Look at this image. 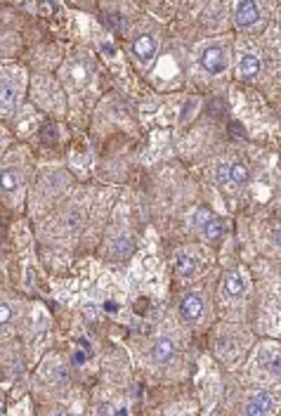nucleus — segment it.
I'll return each mask as SVG.
<instances>
[{"instance_id":"f257e3e1","label":"nucleus","mask_w":281,"mask_h":416,"mask_svg":"<svg viewBox=\"0 0 281 416\" xmlns=\"http://www.w3.org/2000/svg\"><path fill=\"white\" fill-rule=\"evenodd\" d=\"M29 178H31V158L26 154V147H10L0 161V201L7 208H24Z\"/></svg>"},{"instance_id":"f03ea898","label":"nucleus","mask_w":281,"mask_h":416,"mask_svg":"<svg viewBox=\"0 0 281 416\" xmlns=\"http://www.w3.org/2000/svg\"><path fill=\"white\" fill-rule=\"evenodd\" d=\"M29 90V71L14 59H0V123L19 113Z\"/></svg>"},{"instance_id":"7ed1b4c3","label":"nucleus","mask_w":281,"mask_h":416,"mask_svg":"<svg viewBox=\"0 0 281 416\" xmlns=\"http://www.w3.org/2000/svg\"><path fill=\"white\" fill-rule=\"evenodd\" d=\"M24 300L10 289L0 286V343L10 340L24 324Z\"/></svg>"},{"instance_id":"20e7f679","label":"nucleus","mask_w":281,"mask_h":416,"mask_svg":"<svg viewBox=\"0 0 281 416\" xmlns=\"http://www.w3.org/2000/svg\"><path fill=\"white\" fill-rule=\"evenodd\" d=\"M206 315V298L199 291H187L180 298V317L187 324H199Z\"/></svg>"},{"instance_id":"39448f33","label":"nucleus","mask_w":281,"mask_h":416,"mask_svg":"<svg viewBox=\"0 0 281 416\" xmlns=\"http://www.w3.org/2000/svg\"><path fill=\"white\" fill-rule=\"evenodd\" d=\"M199 64L203 66V71L220 76V73H225L227 64H230V57H227V50L223 45H206L199 55Z\"/></svg>"},{"instance_id":"423d86ee","label":"nucleus","mask_w":281,"mask_h":416,"mask_svg":"<svg viewBox=\"0 0 281 416\" xmlns=\"http://www.w3.org/2000/svg\"><path fill=\"white\" fill-rule=\"evenodd\" d=\"M156 50H158L156 38H154V36H149V34H142V36H138V38L133 41V55H135V59H138V62L144 64V66H149L151 62H154Z\"/></svg>"},{"instance_id":"0eeeda50","label":"nucleus","mask_w":281,"mask_h":416,"mask_svg":"<svg viewBox=\"0 0 281 416\" xmlns=\"http://www.w3.org/2000/svg\"><path fill=\"white\" fill-rule=\"evenodd\" d=\"M257 19H260V7L255 3H250V0H241V3L234 5V24L246 29V26H253L257 24Z\"/></svg>"},{"instance_id":"6e6552de","label":"nucleus","mask_w":281,"mask_h":416,"mask_svg":"<svg viewBox=\"0 0 281 416\" xmlns=\"http://www.w3.org/2000/svg\"><path fill=\"white\" fill-rule=\"evenodd\" d=\"M178 347H175V340L170 336H158L154 340V345H151V360L156 362V365H168V362L175 357Z\"/></svg>"},{"instance_id":"1a4fd4ad","label":"nucleus","mask_w":281,"mask_h":416,"mask_svg":"<svg viewBox=\"0 0 281 416\" xmlns=\"http://www.w3.org/2000/svg\"><path fill=\"white\" fill-rule=\"evenodd\" d=\"M223 291H225V296H230V298L244 296V291H246L244 277H241L239 272H227L223 279Z\"/></svg>"},{"instance_id":"9d476101","label":"nucleus","mask_w":281,"mask_h":416,"mask_svg":"<svg viewBox=\"0 0 281 416\" xmlns=\"http://www.w3.org/2000/svg\"><path fill=\"white\" fill-rule=\"evenodd\" d=\"M196 270H199V260H196L194 255L180 253L178 258H175V272H178V277H182V279H192V277L196 275Z\"/></svg>"},{"instance_id":"9b49d317","label":"nucleus","mask_w":281,"mask_h":416,"mask_svg":"<svg viewBox=\"0 0 281 416\" xmlns=\"http://www.w3.org/2000/svg\"><path fill=\"white\" fill-rule=\"evenodd\" d=\"M239 73L244 76V78H255V76L260 73V57L250 55V52L241 55V59H239Z\"/></svg>"},{"instance_id":"f8f14e48","label":"nucleus","mask_w":281,"mask_h":416,"mask_svg":"<svg viewBox=\"0 0 281 416\" xmlns=\"http://www.w3.org/2000/svg\"><path fill=\"white\" fill-rule=\"evenodd\" d=\"M260 365L262 369L267 372L270 376L281 378V355H267V352H260Z\"/></svg>"},{"instance_id":"ddd939ff","label":"nucleus","mask_w":281,"mask_h":416,"mask_svg":"<svg viewBox=\"0 0 281 416\" xmlns=\"http://www.w3.org/2000/svg\"><path fill=\"white\" fill-rule=\"evenodd\" d=\"M223 230H225V227H223V220L213 215L210 220H208L206 225H203V230H201V232H203V237H206L208 241H215V239L220 237V234H223Z\"/></svg>"},{"instance_id":"4468645a","label":"nucleus","mask_w":281,"mask_h":416,"mask_svg":"<svg viewBox=\"0 0 281 416\" xmlns=\"http://www.w3.org/2000/svg\"><path fill=\"white\" fill-rule=\"evenodd\" d=\"M248 180V168L244 163H230V183L244 185Z\"/></svg>"},{"instance_id":"2eb2a0df","label":"nucleus","mask_w":281,"mask_h":416,"mask_svg":"<svg viewBox=\"0 0 281 416\" xmlns=\"http://www.w3.org/2000/svg\"><path fill=\"white\" fill-rule=\"evenodd\" d=\"M250 400H255V402L260 405L267 414H272V410H275V397H272L270 392H265V390L255 392V395H250Z\"/></svg>"},{"instance_id":"dca6fc26","label":"nucleus","mask_w":281,"mask_h":416,"mask_svg":"<svg viewBox=\"0 0 281 416\" xmlns=\"http://www.w3.org/2000/svg\"><path fill=\"white\" fill-rule=\"evenodd\" d=\"M12 147V135H10V128L5 123H0V161H3V156L7 154V149Z\"/></svg>"},{"instance_id":"f3484780","label":"nucleus","mask_w":281,"mask_h":416,"mask_svg":"<svg viewBox=\"0 0 281 416\" xmlns=\"http://www.w3.org/2000/svg\"><path fill=\"white\" fill-rule=\"evenodd\" d=\"M215 183L218 185L230 183V163H218L215 166Z\"/></svg>"},{"instance_id":"a211bd4d","label":"nucleus","mask_w":281,"mask_h":416,"mask_svg":"<svg viewBox=\"0 0 281 416\" xmlns=\"http://www.w3.org/2000/svg\"><path fill=\"white\" fill-rule=\"evenodd\" d=\"M210 213H208V210L206 208H199V210H196V213L192 215V225L196 227V230H203V225H206L208 220H210Z\"/></svg>"},{"instance_id":"6ab92c4d","label":"nucleus","mask_w":281,"mask_h":416,"mask_svg":"<svg viewBox=\"0 0 281 416\" xmlns=\"http://www.w3.org/2000/svg\"><path fill=\"white\" fill-rule=\"evenodd\" d=\"M244 416H270V414L265 412L262 407L255 402V400H248L246 407H244Z\"/></svg>"},{"instance_id":"aec40b11","label":"nucleus","mask_w":281,"mask_h":416,"mask_svg":"<svg viewBox=\"0 0 281 416\" xmlns=\"http://www.w3.org/2000/svg\"><path fill=\"white\" fill-rule=\"evenodd\" d=\"M97 416H116L111 405H100V410H97Z\"/></svg>"},{"instance_id":"412c9836","label":"nucleus","mask_w":281,"mask_h":416,"mask_svg":"<svg viewBox=\"0 0 281 416\" xmlns=\"http://www.w3.org/2000/svg\"><path fill=\"white\" fill-rule=\"evenodd\" d=\"M275 244L281 246V227H277V232H275Z\"/></svg>"},{"instance_id":"4be33fe9","label":"nucleus","mask_w":281,"mask_h":416,"mask_svg":"<svg viewBox=\"0 0 281 416\" xmlns=\"http://www.w3.org/2000/svg\"><path fill=\"white\" fill-rule=\"evenodd\" d=\"M0 416H5V397L0 395Z\"/></svg>"},{"instance_id":"5701e85b","label":"nucleus","mask_w":281,"mask_h":416,"mask_svg":"<svg viewBox=\"0 0 281 416\" xmlns=\"http://www.w3.org/2000/svg\"><path fill=\"white\" fill-rule=\"evenodd\" d=\"M116 416H128V410H118V412H116Z\"/></svg>"},{"instance_id":"b1692460","label":"nucleus","mask_w":281,"mask_h":416,"mask_svg":"<svg viewBox=\"0 0 281 416\" xmlns=\"http://www.w3.org/2000/svg\"><path fill=\"white\" fill-rule=\"evenodd\" d=\"M55 416H73V414H69V412H59V414H55Z\"/></svg>"}]
</instances>
